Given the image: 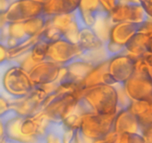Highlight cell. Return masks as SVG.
<instances>
[{"mask_svg": "<svg viewBox=\"0 0 152 143\" xmlns=\"http://www.w3.org/2000/svg\"><path fill=\"white\" fill-rule=\"evenodd\" d=\"M77 110L82 116L88 113L117 114L118 112L117 88L112 85L100 83L83 89Z\"/></svg>", "mask_w": 152, "mask_h": 143, "instance_id": "obj_1", "label": "cell"}, {"mask_svg": "<svg viewBox=\"0 0 152 143\" xmlns=\"http://www.w3.org/2000/svg\"><path fill=\"white\" fill-rule=\"evenodd\" d=\"M1 94L8 99H19L29 94L35 87L29 72L16 60L0 63Z\"/></svg>", "mask_w": 152, "mask_h": 143, "instance_id": "obj_2", "label": "cell"}, {"mask_svg": "<svg viewBox=\"0 0 152 143\" xmlns=\"http://www.w3.org/2000/svg\"><path fill=\"white\" fill-rule=\"evenodd\" d=\"M81 92L48 94L43 103L42 111L51 122H62L76 110Z\"/></svg>", "mask_w": 152, "mask_h": 143, "instance_id": "obj_3", "label": "cell"}, {"mask_svg": "<svg viewBox=\"0 0 152 143\" xmlns=\"http://www.w3.org/2000/svg\"><path fill=\"white\" fill-rule=\"evenodd\" d=\"M44 4L37 0H15L8 8L1 13V23L21 22L41 16Z\"/></svg>", "mask_w": 152, "mask_h": 143, "instance_id": "obj_4", "label": "cell"}, {"mask_svg": "<svg viewBox=\"0 0 152 143\" xmlns=\"http://www.w3.org/2000/svg\"><path fill=\"white\" fill-rule=\"evenodd\" d=\"M116 115L99 114L97 113H88L83 115L80 128L84 136L91 140H94L108 134L114 129Z\"/></svg>", "mask_w": 152, "mask_h": 143, "instance_id": "obj_5", "label": "cell"}, {"mask_svg": "<svg viewBox=\"0 0 152 143\" xmlns=\"http://www.w3.org/2000/svg\"><path fill=\"white\" fill-rule=\"evenodd\" d=\"M142 24L126 22L113 24L105 42L108 50L114 55L125 53L126 44L139 31Z\"/></svg>", "mask_w": 152, "mask_h": 143, "instance_id": "obj_6", "label": "cell"}, {"mask_svg": "<svg viewBox=\"0 0 152 143\" xmlns=\"http://www.w3.org/2000/svg\"><path fill=\"white\" fill-rule=\"evenodd\" d=\"M83 54L84 52L78 43L62 38L48 43L47 60L65 66L81 57Z\"/></svg>", "mask_w": 152, "mask_h": 143, "instance_id": "obj_7", "label": "cell"}, {"mask_svg": "<svg viewBox=\"0 0 152 143\" xmlns=\"http://www.w3.org/2000/svg\"><path fill=\"white\" fill-rule=\"evenodd\" d=\"M48 95V93L42 86H36L29 94L23 98L9 99L10 108L14 110L19 116H33L42 110L43 103Z\"/></svg>", "mask_w": 152, "mask_h": 143, "instance_id": "obj_8", "label": "cell"}, {"mask_svg": "<svg viewBox=\"0 0 152 143\" xmlns=\"http://www.w3.org/2000/svg\"><path fill=\"white\" fill-rule=\"evenodd\" d=\"M123 85L125 91L133 101H152V80L147 70L134 72Z\"/></svg>", "mask_w": 152, "mask_h": 143, "instance_id": "obj_9", "label": "cell"}, {"mask_svg": "<svg viewBox=\"0 0 152 143\" xmlns=\"http://www.w3.org/2000/svg\"><path fill=\"white\" fill-rule=\"evenodd\" d=\"M108 19L111 24L124 22L142 24L148 21L149 18L140 3L120 1L108 13Z\"/></svg>", "mask_w": 152, "mask_h": 143, "instance_id": "obj_10", "label": "cell"}, {"mask_svg": "<svg viewBox=\"0 0 152 143\" xmlns=\"http://www.w3.org/2000/svg\"><path fill=\"white\" fill-rule=\"evenodd\" d=\"M76 10L72 13L48 16V23L59 30L64 38L77 43L79 32L83 26Z\"/></svg>", "mask_w": 152, "mask_h": 143, "instance_id": "obj_11", "label": "cell"}, {"mask_svg": "<svg viewBox=\"0 0 152 143\" xmlns=\"http://www.w3.org/2000/svg\"><path fill=\"white\" fill-rule=\"evenodd\" d=\"M62 66L51 60L42 61L36 64L29 71L34 86H45L59 80Z\"/></svg>", "mask_w": 152, "mask_h": 143, "instance_id": "obj_12", "label": "cell"}, {"mask_svg": "<svg viewBox=\"0 0 152 143\" xmlns=\"http://www.w3.org/2000/svg\"><path fill=\"white\" fill-rule=\"evenodd\" d=\"M136 58L126 53L120 54L109 59L108 71L117 83L124 84L135 72Z\"/></svg>", "mask_w": 152, "mask_h": 143, "instance_id": "obj_13", "label": "cell"}, {"mask_svg": "<svg viewBox=\"0 0 152 143\" xmlns=\"http://www.w3.org/2000/svg\"><path fill=\"white\" fill-rule=\"evenodd\" d=\"M76 11L82 26L91 28H94L99 18L108 15L103 10L99 0H80Z\"/></svg>", "mask_w": 152, "mask_h": 143, "instance_id": "obj_14", "label": "cell"}, {"mask_svg": "<svg viewBox=\"0 0 152 143\" xmlns=\"http://www.w3.org/2000/svg\"><path fill=\"white\" fill-rule=\"evenodd\" d=\"M77 43L83 50L84 54L101 52L105 49V42L91 27L85 26L80 28Z\"/></svg>", "mask_w": 152, "mask_h": 143, "instance_id": "obj_15", "label": "cell"}, {"mask_svg": "<svg viewBox=\"0 0 152 143\" xmlns=\"http://www.w3.org/2000/svg\"><path fill=\"white\" fill-rule=\"evenodd\" d=\"M113 130L118 135L126 132L140 133L139 121L130 108L123 109L117 112L114 119Z\"/></svg>", "mask_w": 152, "mask_h": 143, "instance_id": "obj_16", "label": "cell"}, {"mask_svg": "<svg viewBox=\"0 0 152 143\" xmlns=\"http://www.w3.org/2000/svg\"><path fill=\"white\" fill-rule=\"evenodd\" d=\"M151 35L138 31L126 46V53L134 58L142 57L148 52V46Z\"/></svg>", "mask_w": 152, "mask_h": 143, "instance_id": "obj_17", "label": "cell"}, {"mask_svg": "<svg viewBox=\"0 0 152 143\" xmlns=\"http://www.w3.org/2000/svg\"><path fill=\"white\" fill-rule=\"evenodd\" d=\"M109 59L105 60L96 64L81 83L82 89L102 83L104 74L108 72Z\"/></svg>", "mask_w": 152, "mask_h": 143, "instance_id": "obj_18", "label": "cell"}, {"mask_svg": "<svg viewBox=\"0 0 152 143\" xmlns=\"http://www.w3.org/2000/svg\"><path fill=\"white\" fill-rule=\"evenodd\" d=\"M39 37L40 36L33 37L14 47L7 48V60H17L18 58L29 53Z\"/></svg>", "mask_w": 152, "mask_h": 143, "instance_id": "obj_19", "label": "cell"}, {"mask_svg": "<svg viewBox=\"0 0 152 143\" xmlns=\"http://www.w3.org/2000/svg\"><path fill=\"white\" fill-rule=\"evenodd\" d=\"M63 132L64 125L62 122L50 121L45 136V143H62Z\"/></svg>", "mask_w": 152, "mask_h": 143, "instance_id": "obj_20", "label": "cell"}, {"mask_svg": "<svg viewBox=\"0 0 152 143\" xmlns=\"http://www.w3.org/2000/svg\"><path fill=\"white\" fill-rule=\"evenodd\" d=\"M48 43V42L45 41V40H42L41 37H39L38 41L35 43V45L30 51V57H31V60L34 62L35 65L47 60Z\"/></svg>", "mask_w": 152, "mask_h": 143, "instance_id": "obj_21", "label": "cell"}, {"mask_svg": "<svg viewBox=\"0 0 152 143\" xmlns=\"http://www.w3.org/2000/svg\"><path fill=\"white\" fill-rule=\"evenodd\" d=\"M85 139L80 128L64 127L62 143H84Z\"/></svg>", "mask_w": 152, "mask_h": 143, "instance_id": "obj_22", "label": "cell"}, {"mask_svg": "<svg viewBox=\"0 0 152 143\" xmlns=\"http://www.w3.org/2000/svg\"><path fill=\"white\" fill-rule=\"evenodd\" d=\"M115 87L118 92V111L123 109L129 108L133 101L129 98L125 91L124 85L123 83H117L115 85Z\"/></svg>", "mask_w": 152, "mask_h": 143, "instance_id": "obj_23", "label": "cell"}, {"mask_svg": "<svg viewBox=\"0 0 152 143\" xmlns=\"http://www.w3.org/2000/svg\"><path fill=\"white\" fill-rule=\"evenodd\" d=\"M117 143H145V142L141 133L126 132L119 135Z\"/></svg>", "mask_w": 152, "mask_h": 143, "instance_id": "obj_24", "label": "cell"}, {"mask_svg": "<svg viewBox=\"0 0 152 143\" xmlns=\"http://www.w3.org/2000/svg\"><path fill=\"white\" fill-rule=\"evenodd\" d=\"M119 135L113 130L104 136L97 139L92 140L91 143H116L118 139Z\"/></svg>", "mask_w": 152, "mask_h": 143, "instance_id": "obj_25", "label": "cell"}, {"mask_svg": "<svg viewBox=\"0 0 152 143\" xmlns=\"http://www.w3.org/2000/svg\"><path fill=\"white\" fill-rule=\"evenodd\" d=\"M102 9L106 13H109L120 2V0H99Z\"/></svg>", "mask_w": 152, "mask_h": 143, "instance_id": "obj_26", "label": "cell"}, {"mask_svg": "<svg viewBox=\"0 0 152 143\" xmlns=\"http://www.w3.org/2000/svg\"><path fill=\"white\" fill-rule=\"evenodd\" d=\"M145 65H146L147 71H148V74L152 80V53L151 52H146L142 56Z\"/></svg>", "mask_w": 152, "mask_h": 143, "instance_id": "obj_27", "label": "cell"}, {"mask_svg": "<svg viewBox=\"0 0 152 143\" xmlns=\"http://www.w3.org/2000/svg\"><path fill=\"white\" fill-rule=\"evenodd\" d=\"M149 19H152V0H139Z\"/></svg>", "mask_w": 152, "mask_h": 143, "instance_id": "obj_28", "label": "cell"}, {"mask_svg": "<svg viewBox=\"0 0 152 143\" xmlns=\"http://www.w3.org/2000/svg\"><path fill=\"white\" fill-rule=\"evenodd\" d=\"M10 109V100L7 97L4 96V95L1 94V98H0V114H2V113L7 111Z\"/></svg>", "mask_w": 152, "mask_h": 143, "instance_id": "obj_29", "label": "cell"}, {"mask_svg": "<svg viewBox=\"0 0 152 143\" xmlns=\"http://www.w3.org/2000/svg\"><path fill=\"white\" fill-rule=\"evenodd\" d=\"M65 1H66L67 4L69 5V7H71V10H72L73 11H75L77 9V7H78L80 0H65Z\"/></svg>", "mask_w": 152, "mask_h": 143, "instance_id": "obj_30", "label": "cell"}, {"mask_svg": "<svg viewBox=\"0 0 152 143\" xmlns=\"http://www.w3.org/2000/svg\"><path fill=\"white\" fill-rule=\"evenodd\" d=\"M0 50H1V58H0V62H4L7 60V47L3 45L0 46Z\"/></svg>", "mask_w": 152, "mask_h": 143, "instance_id": "obj_31", "label": "cell"}, {"mask_svg": "<svg viewBox=\"0 0 152 143\" xmlns=\"http://www.w3.org/2000/svg\"><path fill=\"white\" fill-rule=\"evenodd\" d=\"M0 143H18V142L13 141V140L10 139L4 138L3 139H1V141H0Z\"/></svg>", "mask_w": 152, "mask_h": 143, "instance_id": "obj_32", "label": "cell"}, {"mask_svg": "<svg viewBox=\"0 0 152 143\" xmlns=\"http://www.w3.org/2000/svg\"><path fill=\"white\" fill-rule=\"evenodd\" d=\"M148 52H151V53H152V36L149 40V43H148Z\"/></svg>", "mask_w": 152, "mask_h": 143, "instance_id": "obj_33", "label": "cell"}, {"mask_svg": "<svg viewBox=\"0 0 152 143\" xmlns=\"http://www.w3.org/2000/svg\"><path fill=\"white\" fill-rule=\"evenodd\" d=\"M120 1H123V2H139V0H120Z\"/></svg>", "mask_w": 152, "mask_h": 143, "instance_id": "obj_34", "label": "cell"}, {"mask_svg": "<svg viewBox=\"0 0 152 143\" xmlns=\"http://www.w3.org/2000/svg\"><path fill=\"white\" fill-rule=\"evenodd\" d=\"M10 1H15V0H10Z\"/></svg>", "mask_w": 152, "mask_h": 143, "instance_id": "obj_35", "label": "cell"}, {"mask_svg": "<svg viewBox=\"0 0 152 143\" xmlns=\"http://www.w3.org/2000/svg\"><path fill=\"white\" fill-rule=\"evenodd\" d=\"M44 143H45V142Z\"/></svg>", "mask_w": 152, "mask_h": 143, "instance_id": "obj_36", "label": "cell"}]
</instances>
